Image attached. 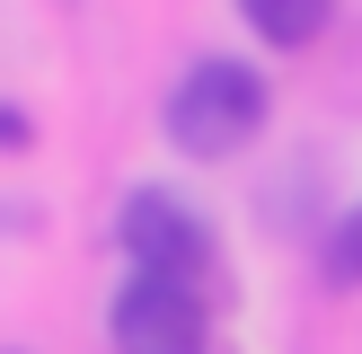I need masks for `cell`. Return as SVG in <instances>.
<instances>
[{"label":"cell","instance_id":"1","mask_svg":"<svg viewBox=\"0 0 362 354\" xmlns=\"http://www.w3.org/2000/svg\"><path fill=\"white\" fill-rule=\"evenodd\" d=\"M265 133V80L247 62H194L168 98V142L186 159H230Z\"/></svg>","mask_w":362,"mask_h":354},{"label":"cell","instance_id":"2","mask_svg":"<svg viewBox=\"0 0 362 354\" xmlns=\"http://www.w3.org/2000/svg\"><path fill=\"white\" fill-rule=\"evenodd\" d=\"M115 239H124V257H133L141 275H159V283H194V292H204V275H212V230L194 222L177 195H133L124 222H115Z\"/></svg>","mask_w":362,"mask_h":354},{"label":"cell","instance_id":"3","mask_svg":"<svg viewBox=\"0 0 362 354\" xmlns=\"http://www.w3.org/2000/svg\"><path fill=\"white\" fill-rule=\"evenodd\" d=\"M115 328V354H204V292L194 283H159V275H133L106 310Z\"/></svg>","mask_w":362,"mask_h":354},{"label":"cell","instance_id":"4","mask_svg":"<svg viewBox=\"0 0 362 354\" xmlns=\"http://www.w3.org/2000/svg\"><path fill=\"white\" fill-rule=\"evenodd\" d=\"M327 9H336V0H239V18L265 35V45H283V53L310 45V35L327 27Z\"/></svg>","mask_w":362,"mask_h":354},{"label":"cell","instance_id":"5","mask_svg":"<svg viewBox=\"0 0 362 354\" xmlns=\"http://www.w3.org/2000/svg\"><path fill=\"white\" fill-rule=\"evenodd\" d=\"M327 283H345V292H362V204L336 222V239H327Z\"/></svg>","mask_w":362,"mask_h":354},{"label":"cell","instance_id":"6","mask_svg":"<svg viewBox=\"0 0 362 354\" xmlns=\"http://www.w3.org/2000/svg\"><path fill=\"white\" fill-rule=\"evenodd\" d=\"M27 142H35V124L18 115V106H0V151H27Z\"/></svg>","mask_w":362,"mask_h":354}]
</instances>
